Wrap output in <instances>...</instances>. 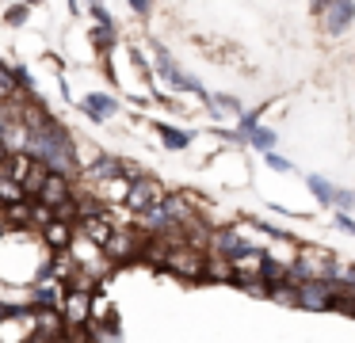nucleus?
I'll list each match as a JSON object with an SVG mask.
<instances>
[{
	"instance_id": "obj_1",
	"label": "nucleus",
	"mask_w": 355,
	"mask_h": 343,
	"mask_svg": "<svg viewBox=\"0 0 355 343\" xmlns=\"http://www.w3.org/2000/svg\"><path fill=\"white\" fill-rule=\"evenodd\" d=\"M164 271L199 282V279H207V256L199 248H187V244H172L168 259H164Z\"/></svg>"
},
{
	"instance_id": "obj_2",
	"label": "nucleus",
	"mask_w": 355,
	"mask_h": 343,
	"mask_svg": "<svg viewBox=\"0 0 355 343\" xmlns=\"http://www.w3.org/2000/svg\"><path fill=\"white\" fill-rule=\"evenodd\" d=\"M164 187L157 179H149V175H141V179H134L130 183V195H126V206H130L134 213H146V210H153V206H161L164 202Z\"/></svg>"
},
{
	"instance_id": "obj_3",
	"label": "nucleus",
	"mask_w": 355,
	"mask_h": 343,
	"mask_svg": "<svg viewBox=\"0 0 355 343\" xmlns=\"http://www.w3.org/2000/svg\"><path fill=\"white\" fill-rule=\"evenodd\" d=\"M332 297H336V286L329 279L298 282V305H306V309H332Z\"/></svg>"
},
{
	"instance_id": "obj_4",
	"label": "nucleus",
	"mask_w": 355,
	"mask_h": 343,
	"mask_svg": "<svg viewBox=\"0 0 355 343\" xmlns=\"http://www.w3.org/2000/svg\"><path fill=\"white\" fill-rule=\"evenodd\" d=\"M88 320H92V290L69 286V294H65V324L85 328Z\"/></svg>"
},
{
	"instance_id": "obj_5",
	"label": "nucleus",
	"mask_w": 355,
	"mask_h": 343,
	"mask_svg": "<svg viewBox=\"0 0 355 343\" xmlns=\"http://www.w3.org/2000/svg\"><path fill=\"white\" fill-rule=\"evenodd\" d=\"M352 19H355V4H352V0H332V4L321 12V23H324L329 35H344V30L352 27Z\"/></svg>"
},
{
	"instance_id": "obj_6",
	"label": "nucleus",
	"mask_w": 355,
	"mask_h": 343,
	"mask_svg": "<svg viewBox=\"0 0 355 343\" xmlns=\"http://www.w3.org/2000/svg\"><path fill=\"white\" fill-rule=\"evenodd\" d=\"M157 69H161V76L172 84V88H180V91H199V96H202L199 80H191V76L180 73V65L168 58V50H161V46H157Z\"/></svg>"
},
{
	"instance_id": "obj_7",
	"label": "nucleus",
	"mask_w": 355,
	"mask_h": 343,
	"mask_svg": "<svg viewBox=\"0 0 355 343\" xmlns=\"http://www.w3.org/2000/svg\"><path fill=\"white\" fill-rule=\"evenodd\" d=\"M39 198H42L46 206H54V210H58V206H65V202L73 198L69 179H65L62 172H50V175H46V183H42V195H39Z\"/></svg>"
},
{
	"instance_id": "obj_8",
	"label": "nucleus",
	"mask_w": 355,
	"mask_h": 343,
	"mask_svg": "<svg viewBox=\"0 0 355 343\" xmlns=\"http://www.w3.org/2000/svg\"><path fill=\"white\" fill-rule=\"evenodd\" d=\"M80 111L88 114V118H96V122H107L111 114L119 111V103L111 96H100V91H88L85 99H80Z\"/></svg>"
},
{
	"instance_id": "obj_9",
	"label": "nucleus",
	"mask_w": 355,
	"mask_h": 343,
	"mask_svg": "<svg viewBox=\"0 0 355 343\" xmlns=\"http://www.w3.org/2000/svg\"><path fill=\"white\" fill-rule=\"evenodd\" d=\"M80 229H85V236L96 244V248H107V244L115 240V225H111L103 213H100V218H85V221H80Z\"/></svg>"
},
{
	"instance_id": "obj_10",
	"label": "nucleus",
	"mask_w": 355,
	"mask_h": 343,
	"mask_svg": "<svg viewBox=\"0 0 355 343\" xmlns=\"http://www.w3.org/2000/svg\"><path fill=\"white\" fill-rule=\"evenodd\" d=\"M42 240H46L54 252H69V244H73V225H69V221H54V225L42 229Z\"/></svg>"
},
{
	"instance_id": "obj_11",
	"label": "nucleus",
	"mask_w": 355,
	"mask_h": 343,
	"mask_svg": "<svg viewBox=\"0 0 355 343\" xmlns=\"http://www.w3.org/2000/svg\"><path fill=\"white\" fill-rule=\"evenodd\" d=\"M123 164L126 160H115V157H100L92 168H88V175L92 179H123Z\"/></svg>"
},
{
	"instance_id": "obj_12",
	"label": "nucleus",
	"mask_w": 355,
	"mask_h": 343,
	"mask_svg": "<svg viewBox=\"0 0 355 343\" xmlns=\"http://www.w3.org/2000/svg\"><path fill=\"white\" fill-rule=\"evenodd\" d=\"M214 244H218V252H222V256H233V259H237V256H245V252H248V244L241 240V236L233 233V229L218 233V236H214Z\"/></svg>"
},
{
	"instance_id": "obj_13",
	"label": "nucleus",
	"mask_w": 355,
	"mask_h": 343,
	"mask_svg": "<svg viewBox=\"0 0 355 343\" xmlns=\"http://www.w3.org/2000/svg\"><path fill=\"white\" fill-rule=\"evenodd\" d=\"M4 221H8V229H27L31 225V202H12V206H4Z\"/></svg>"
},
{
	"instance_id": "obj_14",
	"label": "nucleus",
	"mask_w": 355,
	"mask_h": 343,
	"mask_svg": "<svg viewBox=\"0 0 355 343\" xmlns=\"http://www.w3.org/2000/svg\"><path fill=\"white\" fill-rule=\"evenodd\" d=\"M46 175H50V168L42 164L39 157H35V168L27 172V179H24V191H27V198H31V195H42V183H46Z\"/></svg>"
},
{
	"instance_id": "obj_15",
	"label": "nucleus",
	"mask_w": 355,
	"mask_h": 343,
	"mask_svg": "<svg viewBox=\"0 0 355 343\" xmlns=\"http://www.w3.org/2000/svg\"><path fill=\"white\" fill-rule=\"evenodd\" d=\"M0 198H4V206H12V202H24L27 191H24V183H16L12 175L0 172Z\"/></svg>"
},
{
	"instance_id": "obj_16",
	"label": "nucleus",
	"mask_w": 355,
	"mask_h": 343,
	"mask_svg": "<svg viewBox=\"0 0 355 343\" xmlns=\"http://www.w3.org/2000/svg\"><path fill=\"white\" fill-rule=\"evenodd\" d=\"M157 134H161V141L168 145V149H187L191 145V134H184V130H176V126H157Z\"/></svg>"
},
{
	"instance_id": "obj_17",
	"label": "nucleus",
	"mask_w": 355,
	"mask_h": 343,
	"mask_svg": "<svg viewBox=\"0 0 355 343\" xmlns=\"http://www.w3.org/2000/svg\"><path fill=\"white\" fill-rule=\"evenodd\" d=\"M58 221V213H54V206H46L39 198V202H31V225H39V229H46V225H54Z\"/></svg>"
},
{
	"instance_id": "obj_18",
	"label": "nucleus",
	"mask_w": 355,
	"mask_h": 343,
	"mask_svg": "<svg viewBox=\"0 0 355 343\" xmlns=\"http://www.w3.org/2000/svg\"><path fill=\"white\" fill-rule=\"evenodd\" d=\"M309 191L317 195V202H336V191H332V183L329 179H321V175H309Z\"/></svg>"
},
{
	"instance_id": "obj_19",
	"label": "nucleus",
	"mask_w": 355,
	"mask_h": 343,
	"mask_svg": "<svg viewBox=\"0 0 355 343\" xmlns=\"http://www.w3.org/2000/svg\"><path fill=\"white\" fill-rule=\"evenodd\" d=\"M16 91H19V80H16V73L0 65V103H8V99L16 96Z\"/></svg>"
},
{
	"instance_id": "obj_20",
	"label": "nucleus",
	"mask_w": 355,
	"mask_h": 343,
	"mask_svg": "<svg viewBox=\"0 0 355 343\" xmlns=\"http://www.w3.org/2000/svg\"><path fill=\"white\" fill-rule=\"evenodd\" d=\"M35 301H39L42 309H54V301H58V282H39V286H35Z\"/></svg>"
},
{
	"instance_id": "obj_21",
	"label": "nucleus",
	"mask_w": 355,
	"mask_h": 343,
	"mask_svg": "<svg viewBox=\"0 0 355 343\" xmlns=\"http://www.w3.org/2000/svg\"><path fill=\"white\" fill-rule=\"evenodd\" d=\"M248 141L260 145V149H271V145H275V134H271V130H263V126H256L252 134H248Z\"/></svg>"
},
{
	"instance_id": "obj_22",
	"label": "nucleus",
	"mask_w": 355,
	"mask_h": 343,
	"mask_svg": "<svg viewBox=\"0 0 355 343\" xmlns=\"http://www.w3.org/2000/svg\"><path fill=\"white\" fill-rule=\"evenodd\" d=\"M241 114V103H237V99H233V96H218L214 99V114Z\"/></svg>"
},
{
	"instance_id": "obj_23",
	"label": "nucleus",
	"mask_w": 355,
	"mask_h": 343,
	"mask_svg": "<svg viewBox=\"0 0 355 343\" xmlns=\"http://www.w3.org/2000/svg\"><path fill=\"white\" fill-rule=\"evenodd\" d=\"M207 274L210 279H225V274H230V263H225V259H207Z\"/></svg>"
},
{
	"instance_id": "obj_24",
	"label": "nucleus",
	"mask_w": 355,
	"mask_h": 343,
	"mask_svg": "<svg viewBox=\"0 0 355 343\" xmlns=\"http://www.w3.org/2000/svg\"><path fill=\"white\" fill-rule=\"evenodd\" d=\"M4 19H8L12 27H19V23H27V4H12V8H8V15H4Z\"/></svg>"
},
{
	"instance_id": "obj_25",
	"label": "nucleus",
	"mask_w": 355,
	"mask_h": 343,
	"mask_svg": "<svg viewBox=\"0 0 355 343\" xmlns=\"http://www.w3.org/2000/svg\"><path fill=\"white\" fill-rule=\"evenodd\" d=\"M92 38H96V46H100V50H107V46L115 42V27H100Z\"/></svg>"
},
{
	"instance_id": "obj_26",
	"label": "nucleus",
	"mask_w": 355,
	"mask_h": 343,
	"mask_svg": "<svg viewBox=\"0 0 355 343\" xmlns=\"http://www.w3.org/2000/svg\"><path fill=\"white\" fill-rule=\"evenodd\" d=\"M268 164L275 168V172H291V160H286V157H275V152H268Z\"/></svg>"
},
{
	"instance_id": "obj_27",
	"label": "nucleus",
	"mask_w": 355,
	"mask_h": 343,
	"mask_svg": "<svg viewBox=\"0 0 355 343\" xmlns=\"http://www.w3.org/2000/svg\"><path fill=\"white\" fill-rule=\"evenodd\" d=\"M332 206H340V210H352V206H355V198L347 195V191H336V202H332Z\"/></svg>"
},
{
	"instance_id": "obj_28",
	"label": "nucleus",
	"mask_w": 355,
	"mask_h": 343,
	"mask_svg": "<svg viewBox=\"0 0 355 343\" xmlns=\"http://www.w3.org/2000/svg\"><path fill=\"white\" fill-rule=\"evenodd\" d=\"M8 160H12V149H8V141L0 137V172H8V168H4V164H8Z\"/></svg>"
},
{
	"instance_id": "obj_29",
	"label": "nucleus",
	"mask_w": 355,
	"mask_h": 343,
	"mask_svg": "<svg viewBox=\"0 0 355 343\" xmlns=\"http://www.w3.org/2000/svg\"><path fill=\"white\" fill-rule=\"evenodd\" d=\"M130 8H134V12H138V15H146L149 8H153V0H130Z\"/></svg>"
},
{
	"instance_id": "obj_30",
	"label": "nucleus",
	"mask_w": 355,
	"mask_h": 343,
	"mask_svg": "<svg viewBox=\"0 0 355 343\" xmlns=\"http://www.w3.org/2000/svg\"><path fill=\"white\" fill-rule=\"evenodd\" d=\"M336 225L344 229V233H352V236H355V221H352V218H344V213H340V221H336Z\"/></svg>"
},
{
	"instance_id": "obj_31",
	"label": "nucleus",
	"mask_w": 355,
	"mask_h": 343,
	"mask_svg": "<svg viewBox=\"0 0 355 343\" xmlns=\"http://www.w3.org/2000/svg\"><path fill=\"white\" fill-rule=\"evenodd\" d=\"M329 4H332V0H313V12H324Z\"/></svg>"
},
{
	"instance_id": "obj_32",
	"label": "nucleus",
	"mask_w": 355,
	"mask_h": 343,
	"mask_svg": "<svg viewBox=\"0 0 355 343\" xmlns=\"http://www.w3.org/2000/svg\"><path fill=\"white\" fill-rule=\"evenodd\" d=\"M54 343H77V340H69V335H62V340H54Z\"/></svg>"
},
{
	"instance_id": "obj_33",
	"label": "nucleus",
	"mask_w": 355,
	"mask_h": 343,
	"mask_svg": "<svg viewBox=\"0 0 355 343\" xmlns=\"http://www.w3.org/2000/svg\"><path fill=\"white\" fill-rule=\"evenodd\" d=\"M92 4H103V0H92Z\"/></svg>"
},
{
	"instance_id": "obj_34",
	"label": "nucleus",
	"mask_w": 355,
	"mask_h": 343,
	"mask_svg": "<svg viewBox=\"0 0 355 343\" xmlns=\"http://www.w3.org/2000/svg\"><path fill=\"white\" fill-rule=\"evenodd\" d=\"M0 206H4V198H0Z\"/></svg>"
}]
</instances>
